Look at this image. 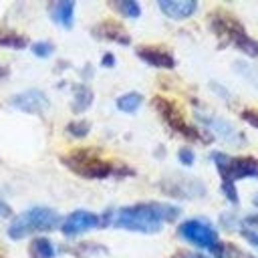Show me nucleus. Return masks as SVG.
<instances>
[{
  "label": "nucleus",
  "instance_id": "obj_1",
  "mask_svg": "<svg viewBox=\"0 0 258 258\" xmlns=\"http://www.w3.org/2000/svg\"><path fill=\"white\" fill-rule=\"evenodd\" d=\"M177 216H179V208L173 204L139 202V204L121 208L115 214L111 226L129 230V232H139V234H155L163 228V224L175 222Z\"/></svg>",
  "mask_w": 258,
  "mask_h": 258
},
{
  "label": "nucleus",
  "instance_id": "obj_2",
  "mask_svg": "<svg viewBox=\"0 0 258 258\" xmlns=\"http://www.w3.org/2000/svg\"><path fill=\"white\" fill-rule=\"evenodd\" d=\"M58 224H60V216L56 210L36 206V208H28L26 212L12 218V222L8 226V236L12 240H22L36 232H48V230L56 228Z\"/></svg>",
  "mask_w": 258,
  "mask_h": 258
},
{
  "label": "nucleus",
  "instance_id": "obj_3",
  "mask_svg": "<svg viewBox=\"0 0 258 258\" xmlns=\"http://www.w3.org/2000/svg\"><path fill=\"white\" fill-rule=\"evenodd\" d=\"M210 26L212 30L226 42L234 44L238 50H242L244 54L248 56H258V40H254L246 28L228 12H222V10H216L212 12L210 16Z\"/></svg>",
  "mask_w": 258,
  "mask_h": 258
},
{
  "label": "nucleus",
  "instance_id": "obj_4",
  "mask_svg": "<svg viewBox=\"0 0 258 258\" xmlns=\"http://www.w3.org/2000/svg\"><path fill=\"white\" fill-rule=\"evenodd\" d=\"M60 161L71 171H75L77 175L87 177V179H105L117 171L111 161L99 157L95 151H89V149H75V151L62 155Z\"/></svg>",
  "mask_w": 258,
  "mask_h": 258
},
{
  "label": "nucleus",
  "instance_id": "obj_5",
  "mask_svg": "<svg viewBox=\"0 0 258 258\" xmlns=\"http://www.w3.org/2000/svg\"><path fill=\"white\" fill-rule=\"evenodd\" d=\"M177 234L185 242H189L198 248L210 250L214 254V258H224V244L220 242L218 232L214 230V226L210 222H206L202 218H189L177 226Z\"/></svg>",
  "mask_w": 258,
  "mask_h": 258
},
{
  "label": "nucleus",
  "instance_id": "obj_6",
  "mask_svg": "<svg viewBox=\"0 0 258 258\" xmlns=\"http://www.w3.org/2000/svg\"><path fill=\"white\" fill-rule=\"evenodd\" d=\"M210 159L214 161L222 183H232L236 185L238 179L246 177H258V159L256 157H232L222 151H212Z\"/></svg>",
  "mask_w": 258,
  "mask_h": 258
},
{
  "label": "nucleus",
  "instance_id": "obj_7",
  "mask_svg": "<svg viewBox=\"0 0 258 258\" xmlns=\"http://www.w3.org/2000/svg\"><path fill=\"white\" fill-rule=\"evenodd\" d=\"M151 105H153V109L159 113V117L165 121V125H167L173 133L181 135V137H183V139H187V141H200V139H202L200 129L191 127V125L185 121V117H183L181 109H179L171 99L157 95V97H153Z\"/></svg>",
  "mask_w": 258,
  "mask_h": 258
},
{
  "label": "nucleus",
  "instance_id": "obj_8",
  "mask_svg": "<svg viewBox=\"0 0 258 258\" xmlns=\"http://www.w3.org/2000/svg\"><path fill=\"white\" fill-rule=\"evenodd\" d=\"M95 228H101V216H97L95 212H89V210H75L60 224V232L64 236H79V234L95 230Z\"/></svg>",
  "mask_w": 258,
  "mask_h": 258
},
{
  "label": "nucleus",
  "instance_id": "obj_9",
  "mask_svg": "<svg viewBox=\"0 0 258 258\" xmlns=\"http://www.w3.org/2000/svg\"><path fill=\"white\" fill-rule=\"evenodd\" d=\"M10 105L14 109H20L22 113H28V115H36V113H42L48 109L50 101L46 97L44 91L40 89H28V91H22L18 95H14L10 99Z\"/></svg>",
  "mask_w": 258,
  "mask_h": 258
},
{
  "label": "nucleus",
  "instance_id": "obj_10",
  "mask_svg": "<svg viewBox=\"0 0 258 258\" xmlns=\"http://www.w3.org/2000/svg\"><path fill=\"white\" fill-rule=\"evenodd\" d=\"M196 119H198L200 123H204V125L208 127V131H212L216 137H220V139H224V141H228V143H240V141L244 139V135L238 133L232 123H228L226 119H220V117H216V115H212V113L196 111Z\"/></svg>",
  "mask_w": 258,
  "mask_h": 258
},
{
  "label": "nucleus",
  "instance_id": "obj_11",
  "mask_svg": "<svg viewBox=\"0 0 258 258\" xmlns=\"http://www.w3.org/2000/svg\"><path fill=\"white\" fill-rule=\"evenodd\" d=\"M137 56L149 64V67H155V69H175V58L169 50H165L163 46H151V44H143V46H137L135 48Z\"/></svg>",
  "mask_w": 258,
  "mask_h": 258
},
{
  "label": "nucleus",
  "instance_id": "obj_12",
  "mask_svg": "<svg viewBox=\"0 0 258 258\" xmlns=\"http://www.w3.org/2000/svg\"><path fill=\"white\" fill-rule=\"evenodd\" d=\"M91 32H93V36H95V38H103V40L117 42V44H123V46H127V44L131 42V38H129V34H127V30H125L117 20H113V18H109V20H103V22L95 24V26L91 28Z\"/></svg>",
  "mask_w": 258,
  "mask_h": 258
},
{
  "label": "nucleus",
  "instance_id": "obj_13",
  "mask_svg": "<svg viewBox=\"0 0 258 258\" xmlns=\"http://www.w3.org/2000/svg\"><path fill=\"white\" fill-rule=\"evenodd\" d=\"M157 8L171 20H185L198 10L196 0H157Z\"/></svg>",
  "mask_w": 258,
  "mask_h": 258
},
{
  "label": "nucleus",
  "instance_id": "obj_14",
  "mask_svg": "<svg viewBox=\"0 0 258 258\" xmlns=\"http://www.w3.org/2000/svg\"><path fill=\"white\" fill-rule=\"evenodd\" d=\"M75 6L77 4L73 0H58V2L48 4V14L58 26L71 30L75 24Z\"/></svg>",
  "mask_w": 258,
  "mask_h": 258
},
{
  "label": "nucleus",
  "instance_id": "obj_15",
  "mask_svg": "<svg viewBox=\"0 0 258 258\" xmlns=\"http://www.w3.org/2000/svg\"><path fill=\"white\" fill-rule=\"evenodd\" d=\"M91 103H93V91L87 85H75L73 87V103H71L73 111L83 113L91 107Z\"/></svg>",
  "mask_w": 258,
  "mask_h": 258
},
{
  "label": "nucleus",
  "instance_id": "obj_16",
  "mask_svg": "<svg viewBox=\"0 0 258 258\" xmlns=\"http://www.w3.org/2000/svg\"><path fill=\"white\" fill-rule=\"evenodd\" d=\"M28 254H30V258H54L56 250L48 238L36 236L28 246Z\"/></svg>",
  "mask_w": 258,
  "mask_h": 258
},
{
  "label": "nucleus",
  "instance_id": "obj_17",
  "mask_svg": "<svg viewBox=\"0 0 258 258\" xmlns=\"http://www.w3.org/2000/svg\"><path fill=\"white\" fill-rule=\"evenodd\" d=\"M141 103H143V95H141V93H137V91L123 93V95H121V97H117V101H115L117 109H119V111H123V113H135V111L141 107Z\"/></svg>",
  "mask_w": 258,
  "mask_h": 258
},
{
  "label": "nucleus",
  "instance_id": "obj_18",
  "mask_svg": "<svg viewBox=\"0 0 258 258\" xmlns=\"http://www.w3.org/2000/svg\"><path fill=\"white\" fill-rule=\"evenodd\" d=\"M111 8H115L125 18H139L141 16V6L135 0H117V2H111Z\"/></svg>",
  "mask_w": 258,
  "mask_h": 258
},
{
  "label": "nucleus",
  "instance_id": "obj_19",
  "mask_svg": "<svg viewBox=\"0 0 258 258\" xmlns=\"http://www.w3.org/2000/svg\"><path fill=\"white\" fill-rule=\"evenodd\" d=\"M28 44L26 36L14 30H0V46L4 48H24Z\"/></svg>",
  "mask_w": 258,
  "mask_h": 258
},
{
  "label": "nucleus",
  "instance_id": "obj_20",
  "mask_svg": "<svg viewBox=\"0 0 258 258\" xmlns=\"http://www.w3.org/2000/svg\"><path fill=\"white\" fill-rule=\"evenodd\" d=\"M234 69H236V73H240L252 87L258 89V67H256V64H250V62H244V60H236V62H234Z\"/></svg>",
  "mask_w": 258,
  "mask_h": 258
},
{
  "label": "nucleus",
  "instance_id": "obj_21",
  "mask_svg": "<svg viewBox=\"0 0 258 258\" xmlns=\"http://www.w3.org/2000/svg\"><path fill=\"white\" fill-rule=\"evenodd\" d=\"M67 131H69V135L81 139V137H87V135H89L91 123H89L87 119H77V121H71V123L67 125Z\"/></svg>",
  "mask_w": 258,
  "mask_h": 258
},
{
  "label": "nucleus",
  "instance_id": "obj_22",
  "mask_svg": "<svg viewBox=\"0 0 258 258\" xmlns=\"http://www.w3.org/2000/svg\"><path fill=\"white\" fill-rule=\"evenodd\" d=\"M30 50H32V54H36L38 58H46V56L52 54L54 46H52V42H48V40H38V42H34V44L30 46Z\"/></svg>",
  "mask_w": 258,
  "mask_h": 258
},
{
  "label": "nucleus",
  "instance_id": "obj_23",
  "mask_svg": "<svg viewBox=\"0 0 258 258\" xmlns=\"http://www.w3.org/2000/svg\"><path fill=\"white\" fill-rule=\"evenodd\" d=\"M177 157H179V161L183 163V165H194V161H196V155H194V151L189 149V147H181L179 151H177Z\"/></svg>",
  "mask_w": 258,
  "mask_h": 258
},
{
  "label": "nucleus",
  "instance_id": "obj_24",
  "mask_svg": "<svg viewBox=\"0 0 258 258\" xmlns=\"http://www.w3.org/2000/svg\"><path fill=\"white\" fill-rule=\"evenodd\" d=\"M240 117H242L248 125H252V127L258 129V109H244V111L240 113Z\"/></svg>",
  "mask_w": 258,
  "mask_h": 258
},
{
  "label": "nucleus",
  "instance_id": "obj_25",
  "mask_svg": "<svg viewBox=\"0 0 258 258\" xmlns=\"http://www.w3.org/2000/svg\"><path fill=\"white\" fill-rule=\"evenodd\" d=\"M222 191H224V198H226L230 204H238V191H236V185H232V183H222Z\"/></svg>",
  "mask_w": 258,
  "mask_h": 258
},
{
  "label": "nucleus",
  "instance_id": "obj_26",
  "mask_svg": "<svg viewBox=\"0 0 258 258\" xmlns=\"http://www.w3.org/2000/svg\"><path fill=\"white\" fill-rule=\"evenodd\" d=\"M242 236H244V240H246L250 246H254V248L258 250V232H252V230H242Z\"/></svg>",
  "mask_w": 258,
  "mask_h": 258
},
{
  "label": "nucleus",
  "instance_id": "obj_27",
  "mask_svg": "<svg viewBox=\"0 0 258 258\" xmlns=\"http://www.w3.org/2000/svg\"><path fill=\"white\" fill-rule=\"evenodd\" d=\"M101 64H103L105 69L115 67V54H113V52H105V54H103V58H101Z\"/></svg>",
  "mask_w": 258,
  "mask_h": 258
},
{
  "label": "nucleus",
  "instance_id": "obj_28",
  "mask_svg": "<svg viewBox=\"0 0 258 258\" xmlns=\"http://www.w3.org/2000/svg\"><path fill=\"white\" fill-rule=\"evenodd\" d=\"M0 216H2V218L12 216V208H10V206H8V204H6L2 198H0Z\"/></svg>",
  "mask_w": 258,
  "mask_h": 258
},
{
  "label": "nucleus",
  "instance_id": "obj_29",
  "mask_svg": "<svg viewBox=\"0 0 258 258\" xmlns=\"http://www.w3.org/2000/svg\"><path fill=\"white\" fill-rule=\"evenodd\" d=\"M173 258H208V256H204V254H191V252H179Z\"/></svg>",
  "mask_w": 258,
  "mask_h": 258
}]
</instances>
